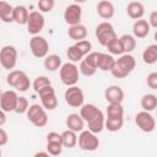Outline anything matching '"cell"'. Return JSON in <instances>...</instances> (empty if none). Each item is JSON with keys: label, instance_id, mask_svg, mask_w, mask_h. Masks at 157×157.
<instances>
[{"label": "cell", "instance_id": "obj_46", "mask_svg": "<svg viewBox=\"0 0 157 157\" xmlns=\"http://www.w3.org/2000/svg\"><path fill=\"white\" fill-rule=\"evenodd\" d=\"M5 121H6V112L0 110V126H4Z\"/></svg>", "mask_w": 157, "mask_h": 157}, {"label": "cell", "instance_id": "obj_15", "mask_svg": "<svg viewBox=\"0 0 157 157\" xmlns=\"http://www.w3.org/2000/svg\"><path fill=\"white\" fill-rule=\"evenodd\" d=\"M124 91L120 86L112 85L108 86L104 91V98L108 103H123L124 101Z\"/></svg>", "mask_w": 157, "mask_h": 157}, {"label": "cell", "instance_id": "obj_10", "mask_svg": "<svg viewBox=\"0 0 157 157\" xmlns=\"http://www.w3.org/2000/svg\"><path fill=\"white\" fill-rule=\"evenodd\" d=\"M45 25V18L43 16V12L40 11H32L29 12V17L27 21V32L32 36H37L42 32Z\"/></svg>", "mask_w": 157, "mask_h": 157}, {"label": "cell", "instance_id": "obj_25", "mask_svg": "<svg viewBox=\"0 0 157 157\" xmlns=\"http://www.w3.org/2000/svg\"><path fill=\"white\" fill-rule=\"evenodd\" d=\"M115 64V59L113 55L109 53H101L99 59H98V69L102 71H110Z\"/></svg>", "mask_w": 157, "mask_h": 157}, {"label": "cell", "instance_id": "obj_3", "mask_svg": "<svg viewBox=\"0 0 157 157\" xmlns=\"http://www.w3.org/2000/svg\"><path fill=\"white\" fill-rule=\"evenodd\" d=\"M94 34H96V38L98 39L99 44L103 45V47H107L110 42H113L114 39L118 38L113 25L110 22H108V21H103V22L98 23L96 26Z\"/></svg>", "mask_w": 157, "mask_h": 157}, {"label": "cell", "instance_id": "obj_30", "mask_svg": "<svg viewBox=\"0 0 157 157\" xmlns=\"http://www.w3.org/2000/svg\"><path fill=\"white\" fill-rule=\"evenodd\" d=\"M107 118H124V108L121 103H108Z\"/></svg>", "mask_w": 157, "mask_h": 157}, {"label": "cell", "instance_id": "obj_35", "mask_svg": "<svg viewBox=\"0 0 157 157\" xmlns=\"http://www.w3.org/2000/svg\"><path fill=\"white\" fill-rule=\"evenodd\" d=\"M66 56L70 61L72 63H80L85 56L83 54L80 52V49L74 44V45H70L67 49H66Z\"/></svg>", "mask_w": 157, "mask_h": 157}, {"label": "cell", "instance_id": "obj_8", "mask_svg": "<svg viewBox=\"0 0 157 157\" xmlns=\"http://www.w3.org/2000/svg\"><path fill=\"white\" fill-rule=\"evenodd\" d=\"M64 99L66 102V104H69L72 108H81L85 104V94L83 91L74 85V86H69L64 93Z\"/></svg>", "mask_w": 157, "mask_h": 157}, {"label": "cell", "instance_id": "obj_9", "mask_svg": "<svg viewBox=\"0 0 157 157\" xmlns=\"http://www.w3.org/2000/svg\"><path fill=\"white\" fill-rule=\"evenodd\" d=\"M17 49L13 45H5L0 50V64L2 69L11 71L17 64Z\"/></svg>", "mask_w": 157, "mask_h": 157}, {"label": "cell", "instance_id": "obj_18", "mask_svg": "<svg viewBox=\"0 0 157 157\" xmlns=\"http://www.w3.org/2000/svg\"><path fill=\"white\" fill-rule=\"evenodd\" d=\"M66 128L70 130H74L76 132H81L85 128V120L80 115V113H71L66 117Z\"/></svg>", "mask_w": 157, "mask_h": 157}, {"label": "cell", "instance_id": "obj_21", "mask_svg": "<svg viewBox=\"0 0 157 157\" xmlns=\"http://www.w3.org/2000/svg\"><path fill=\"white\" fill-rule=\"evenodd\" d=\"M88 32H87V28L85 25L82 23H78V25H74V26H70L69 29H67V36L75 40V42H78V40H82V39H86Z\"/></svg>", "mask_w": 157, "mask_h": 157}, {"label": "cell", "instance_id": "obj_47", "mask_svg": "<svg viewBox=\"0 0 157 157\" xmlns=\"http://www.w3.org/2000/svg\"><path fill=\"white\" fill-rule=\"evenodd\" d=\"M38 156H44V157H49L50 155H49V152L48 151H39V152H37V153H34V157H38Z\"/></svg>", "mask_w": 157, "mask_h": 157}, {"label": "cell", "instance_id": "obj_4", "mask_svg": "<svg viewBox=\"0 0 157 157\" xmlns=\"http://www.w3.org/2000/svg\"><path fill=\"white\" fill-rule=\"evenodd\" d=\"M27 119L37 128H43L48 124V114L47 109L38 103L31 104L27 110Z\"/></svg>", "mask_w": 157, "mask_h": 157}, {"label": "cell", "instance_id": "obj_48", "mask_svg": "<svg viewBox=\"0 0 157 157\" xmlns=\"http://www.w3.org/2000/svg\"><path fill=\"white\" fill-rule=\"evenodd\" d=\"M72 1H74L75 4H80V5H81V4H83V2H86L87 0H72Z\"/></svg>", "mask_w": 157, "mask_h": 157}, {"label": "cell", "instance_id": "obj_34", "mask_svg": "<svg viewBox=\"0 0 157 157\" xmlns=\"http://www.w3.org/2000/svg\"><path fill=\"white\" fill-rule=\"evenodd\" d=\"M105 48L108 49V52H109L112 55H118V56H119V55H121V54L125 53V49H124V45H123L120 38L114 39V40L110 42Z\"/></svg>", "mask_w": 157, "mask_h": 157}, {"label": "cell", "instance_id": "obj_12", "mask_svg": "<svg viewBox=\"0 0 157 157\" xmlns=\"http://www.w3.org/2000/svg\"><path fill=\"white\" fill-rule=\"evenodd\" d=\"M82 18V7L80 4H70L66 6L64 11V20L69 26L81 23Z\"/></svg>", "mask_w": 157, "mask_h": 157}, {"label": "cell", "instance_id": "obj_38", "mask_svg": "<svg viewBox=\"0 0 157 157\" xmlns=\"http://www.w3.org/2000/svg\"><path fill=\"white\" fill-rule=\"evenodd\" d=\"M47 151L49 152L50 156H59L63 152L64 145L63 144H58V142H47Z\"/></svg>", "mask_w": 157, "mask_h": 157}, {"label": "cell", "instance_id": "obj_7", "mask_svg": "<svg viewBox=\"0 0 157 157\" xmlns=\"http://www.w3.org/2000/svg\"><path fill=\"white\" fill-rule=\"evenodd\" d=\"M29 49L34 58L43 59L49 53V43L44 37L37 34L29 39Z\"/></svg>", "mask_w": 157, "mask_h": 157}, {"label": "cell", "instance_id": "obj_43", "mask_svg": "<svg viewBox=\"0 0 157 157\" xmlns=\"http://www.w3.org/2000/svg\"><path fill=\"white\" fill-rule=\"evenodd\" d=\"M47 142H58V144H63V136L59 132L55 131H50L47 135Z\"/></svg>", "mask_w": 157, "mask_h": 157}, {"label": "cell", "instance_id": "obj_36", "mask_svg": "<svg viewBox=\"0 0 157 157\" xmlns=\"http://www.w3.org/2000/svg\"><path fill=\"white\" fill-rule=\"evenodd\" d=\"M78 70H80V72L83 75V76H87V77H90V76H93L94 74H96V71H97V67H94V66H92L91 64H88L85 59H82L81 61H80V66H78Z\"/></svg>", "mask_w": 157, "mask_h": 157}, {"label": "cell", "instance_id": "obj_33", "mask_svg": "<svg viewBox=\"0 0 157 157\" xmlns=\"http://www.w3.org/2000/svg\"><path fill=\"white\" fill-rule=\"evenodd\" d=\"M119 38L124 45L125 53H131L136 48V38L134 37V34H123Z\"/></svg>", "mask_w": 157, "mask_h": 157}, {"label": "cell", "instance_id": "obj_20", "mask_svg": "<svg viewBox=\"0 0 157 157\" xmlns=\"http://www.w3.org/2000/svg\"><path fill=\"white\" fill-rule=\"evenodd\" d=\"M126 13L132 20H140L145 15V6L140 1H131L126 6Z\"/></svg>", "mask_w": 157, "mask_h": 157}, {"label": "cell", "instance_id": "obj_45", "mask_svg": "<svg viewBox=\"0 0 157 157\" xmlns=\"http://www.w3.org/2000/svg\"><path fill=\"white\" fill-rule=\"evenodd\" d=\"M148 23L151 27L157 29V11H152L148 16Z\"/></svg>", "mask_w": 157, "mask_h": 157}, {"label": "cell", "instance_id": "obj_44", "mask_svg": "<svg viewBox=\"0 0 157 157\" xmlns=\"http://www.w3.org/2000/svg\"><path fill=\"white\" fill-rule=\"evenodd\" d=\"M7 141H9V135L5 131V129L2 126H0V146L1 147L5 146L7 144Z\"/></svg>", "mask_w": 157, "mask_h": 157}, {"label": "cell", "instance_id": "obj_27", "mask_svg": "<svg viewBox=\"0 0 157 157\" xmlns=\"http://www.w3.org/2000/svg\"><path fill=\"white\" fill-rule=\"evenodd\" d=\"M63 63H61V58L56 54H49L44 58V67L48 71H56L61 67Z\"/></svg>", "mask_w": 157, "mask_h": 157}, {"label": "cell", "instance_id": "obj_28", "mask_svg": "<svg viewBox=\"0 0 157 157\" xmlns=\"http://www.w3.org/2000/svg\"><path fill=\"white\" fill-rule=\"evenodd\" d=\"M140 104L144 110L152 112V110L157 109V96L153 93H146L142 96Z\"/></svg>", "mask_w": 157, "mask_h": 157}, {"label": "cell", "instance_id": "obj_1", "mask_svg": "<svg viewBox=\"0 0 157 157\" xmlns=\"http://www.w3.org/2000/svg\"><path fill=\"white\" fill-rule=\"evenodd\" d=\"M136 66V60L130 53H124L115 59V64L110 70V74L117 78H124L132 72Z\"/></svg>", "mask_w": 157, "mask_h": 157}, {"label": "cell", "instance_id": "obj_24", "mask_svg": "<svg viewBox=\"0 0 157 157\" xmlns=\"http://www.w3.org/2000/svg\"><path fill=\"white\" fill-rule=\"evenodd\" d=\"M142 60L147 65H153L157 63V43L150 44L142 52Z\"/></svg>", "mask_w": 157, "mask_h": 157}, {"label": "cell", "instance_id": "obj_2", "mask_svg": "<svg viewBox=\"0 0 157 157\" xmlns=\"http://www.w3.org/2000/svg\"><path fill=\"white\" fill-rule=\"evenodd\" d=\"M6 82L20 92H26L31 87V81L27 74L22 70H11L6 76Z\"/></svg>", "mask_w": 157, "mask_h": 157}, {"label": "cell", "instance_id": "obj_31", "mask_svg": "<svg viewBox=\"0 0 157 157\" xmlns=\"http://www.w3.org/2000/svg\"><path fill=\"white\" fill-rule=\"evenodd\" d=\"M49 86H52V81L49 80V77H47L44 75L37 76L32 83V87L36 93H39L42 90H44L45 87H49Z\"/></svg>", "mask_w": 157, "mask_h": 157}, {"label": "cell", "instance_id": "obj_14", "mask_svg": "<svg viewBox=\"0 0 157 157\" xmlns=\"http://www.w3.org/2000/svg\"><path fill=\"white\" fill-rule=\"evenodd\" d=\"M17 99H18V96H17L16 91H12V90L2 91L1 96H0V108H1V110H5L6 113L15 112Z\"/></svg>", "mask_w": 157, "mask_h": 157}, {"label": "cell", "instance_id": "obj_29", "mask_svg": "<svg viewBox=\"0 0 157 157\" xmlns=\"http://www.w3.org/2000/svg\"><path fill=\"white\" fill-rule=\"evenodd\" d=\"M101 112L99 108H97L94 104H91V103H87V104H83L81 108H80V115L83 118V120L87 123L90 119H92L96 114H98Z\"/></svg>", "mask_w": 157, "mask_h": 157}, {"label": "cell", "instance_id": "obj_42", "mask_svg": "<svg viewBox=\"0 0 157 157\" xmlns=\"http://www.w3.org/2000/svg\"><path fill=\"white\" fill-rule=\"evenodd\" d=\"M146 82L151 90H157V71L150 72L146 77Z\"/></svg>", "mask_w": 157, "mask_h": 157}, {"label": "cell", "instance_id": "obj_26", "mask_svg": "<svg viewBox=\"0 0 157 157\" xmlns=\"http://www.w3.org/2000/svg\"><path fill=\"white\" fill-rule=\"evenodd\" d=\"M61 136H63V145L64 147L66 148H72L77 145V141H78V136H77V132L74 131V130H70V129H66L61 132Z\"/></svg>", "mask_w": 157, "mask_h": 157}, {"label": "cell", "instance_id": "obj_40", "mask_svg": "<svg viewBox=\"0 0 157 157\" xmlns=\"http://www.w3.org/2000/svg\"><path fill=\"white\" fill-rule=\"evenodd\" d=\"M37 5L40 12H50L55 6V0H38Z\"/></svg>", "mask_w": 157, "mask_h": 157}, {"label": "cell", "instance_id": "obj_11", "mask_svg": "<svg viewBox=\"0 0 157 157\" xmlns=\"http://www.w3.org/2000/svg\"><path fill=\"white\" fill-rule=\"evenodd\" d=\"M135 124L144 132H152L156 128V120L147 110H141L135 115Z\"/></svg>", "mask_w": 157, "mask_h": 157}, {"label": "cell", "instance_id": "obj_5", "mask_svg": "<svg viewBox=\"0 0 157 157\" xmlns=\"http://www.w3.org/2000/svg\"><path fill=\"white\" fill-rule=\"evenodd\" d=\"M78 66H76L75 63L69 61L61 65L59 69L60 80L65 86H74L78 82Z\"/></svg>", "mask_w": 157, "mask_h": 157}, {"label": "cell", "instance_id": "obj_37", "mask_svg": "<svg viewBox=\"0 0 157 157\" xmlns=\"http://www.w3.org/2000/svg\"><path fill=\"white\" fill-rule=\"evenodd\" d=\"M29 108V103H28V99L26 97H18L17 99V104H16V109H15V113L17 114H23V113H27Z\"/></svg>", "mask_w": 157, "mask_h": 157}, {"label": "cell", "instance_id": "obj_23", "mask_svg": "<svg viewBox=\"0 0 157 157\" xmlns=\"http://www.w3.org/2000/svg\"><path fill=\"white\" fill-rule=\"evenodd\" d=\"M29 17V11L25 5L13 6V22L18 25H27Z\"/></svg>", "mask_w": 157, "mask_h": 157}, {"label": "cell", "instance_id": "obj_17", "mask_svg": "<svg viewBox=\"0 0 157 157\" xmlns=\"http://www.w3.org/2000/svg\"><path fill=\"white\" fill-rule=\"evenodd\" d=\"M96 10H97L98 16L103 20H110L115 13V7H114L113 2H110L108 0L99 1L96 6Z\"/></svg>", "mask_w": 157, "mask_h": 157}, {"label": "cell", "instance_id": "obj_19", "mask_svg": "<svg viewBox=\"0 0 157 157\" xmlns=\"http://www.w3.org/2000/svg\"><path fill=\"white\" fill-rule=\"evenodd\" d=\"M87 126H88V130H91L92 132L94 134H99L103 131V129H105V118H104V114L103 112L101 110L98 114H96L92 119H90L87 121Z\"/></svg>", "mask_w": 157, "mask_h": 157}, {"label": "cell", "instance_id": "obj_41", "mask_svg": "<svg viewBox=\"0 0 157 157\" xmlns=\"http://www.w3.org/2000/svg\"><path fill=\"white\" fill-rule=\"evenodd\" d=\"M99 55H101V52H91V53H88L83 59H85L88 64H91L92 66L97 67V66H98V59H99ZM97 69H98V67H97Z\"/></svg>", "mask_w": 157, "mask_h": 157}, {"label": "cell", "instance_id": "obj_32", "mask_svg": "<svg viewBox=\"0 0 157 157\" xmlns=\"http://www.w3.org/2000/svg\"><path fill=\"white\" fill-rule=\"evenodd\" d=\"M124 125V118H107L105 119V129L110 132L119 131Z\"/></svg>", "mask_w": 157, "mask_h": 157}, {"label": "cell", "instance_id": "obj_13", "mask_svg": "<svg viewBox=\"0 0 157 157\" xmlns=\"http://www.w3.org/2000/svg\"><path fill=\"white\" fill-rule=\"evenodd\" d=\"M38 94H39V98H40V104L47 110H54L58 107V98H56L55 90L53 88V86L45 87Z\"/></svg>", "mask_w": 157, "mask_h": 157}, {"label": "cell", "instance_id": "obj_16", "mask_svg": "<svg viewBox=\"0 0 157 157\" xmlns=\"http://www.w3.org/2000/svg\"><path fill=\"white\" fill-rule=\"evenodd\" d=\"M150 31H151V26H150L148 21H146L144 18L135 20V22L132 25V34L135 38L142 39V38L148 36Z\"/></svg>", "mask_w": 157, "mask_h": 157}, {"label": "cell", "instance_id": "obj_6", "mask_svg": "<svg viewBox=\"0 0 157 157\" xmlns=\"http://www.w3.org/2000/svg\"><path fill=\"white\" fill-rule=\"evenodd\" d=\"M77 145L82 151L92 152L99 147V139H98L97 134L92 132L91 130H82L78 134Z\"/></svg>", "mask_w": 157, "mask_h": 157}, {"label": "cell", "instance_id": "obj_22", "mask_svg": "<svg viewBox=\"0 0 157 157\" xmlns=\"http://www.w3.org/2000/svg\"><path fill=\"white\" fill-rule=\"evenodd\" d=\"M0 18L5 23L13 22V6L5 0L0 1Z\"/></svg>", "mask_w": 157, "mask_h": 157}, {"label": "cell", "instance_id": "obj_39", "mask_svg": "<svg viewBox=\"0 0 157 157\" xmlns=\"http://www.w3.org/2000/svg\"><path fill=\"white\" fill-rule=\"evenodd\" d=\"M75 45L80 49V52L83 54V56H86L88 53L92 52V43L88 40V39H82V40H78L75 43Z\"/></svg>", "mask_w": 157, "mask_h": 157}, {"label": "cell", "instance_id": "obj_49", "mask_svg": "<svg viewBox=\"0 0 157 157\" xmlns=\"http://www.w3.org/2000/svg\"><path fill=\"white\" fill-rule=\"evenodd\" d=\"M153 38H155V40H156V43H157V29H156V32H155V34H153Z\"/></svg>", "mask_w": 157, "mask_h": 157}]
</instances>
